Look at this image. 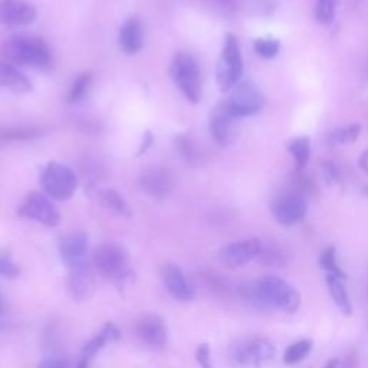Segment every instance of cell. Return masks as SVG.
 Returning <instances> with one entry per match:
<instances>
[{"label":"cell","instance_id":"obj_20","mask_svg":"<svg viewBox=\"0 0 368 368\" xmlns=\"http://www.w3.org/2000/svg\"><path fill=\"white\" fill-rule=\"evenodd\" d=\"M120 48L127 55H136L143 49V24L138 16L128 18L120 29Z\"/></svg>","mask_w":368,"mask_h":368},{"label":"cell","instance_id":"obj_21","mask_svg":"<svg viewBox=\"0 0 368 368\" xmlns=\"http://www.w3.org/2000/svg\"><path fill=\"white\" fill-rule=\"evenodd\" d=\"M120 337H121V332H120L118 327L114 322H107L100 334H97L96 337H92L83 345L82 358L83 359L94 358L108 342H114V341L120 339Z\"/></svg>","mask_w":368,"mask_h":368},{"label":"cell","instance_id":"obj_39","mask_svg":"<svg viewBox=\"0 0 368 368\" xmlns=\"http://www.w3.org/2000/svg\"><path fill=\"white\" fill-rule=\"evenodd\" d=\"M342 368H357V361H355L354 355H349L345 358V365Z\"/></svg>","mask_w":368,"mask_h":368},{"label":"cell","instance_id":"obj_11","mask_svg":"<svg viewBox=\"0 0 368 368\" xmlns=\"http://www.w3.org/2000/svg\"><path fill=\"white\" fill-rule=\"evenodd\" d=\"M161 280L167 292L180 302L193 301L196 297L195 287L189 282L186 275L181 270L180 266L174 263H165L161 267Z\"/></svg>","mask_w":368,"mask_h":368},{"label":"cell","instance_id":"obj_12","mask_svg":"<svg viewBox=\"0 0 368 368\" xmlns=\"http://www.w3.org/2000/svg\"><path fill=\"white\" fill-rule=\"evenodd\" d=\"M236 117L228 107L226 101L219 103L210 113V133L215 141L225 147L229 145L236 136Z\"/></svg>","mask_w":368,"mask_h":368},{"label":"cell","instance_id":"obj_35","mask_svg":"<svg viewBox=\"0 0 368 368\" xmlns=\"http://www.w3.org/2000/svg\"><path fill=\"white\" fill-rule=\"evenodd\" d=\"M196 361L200 368H213L212 357H210V347L209 344L203 342L196 349Z\"/></svg>","mask_w":368,"mask_h":368},{"label":"cell","instance_id":"obj_29","mask_svg":"<svg viewBox=\"0 0 368 368\" xmlns=\"http://www.w3.org/2000/svg\"><path fill=\"white\" fill-rule=\"evenodd\" d=\"M320 263L321 266L328 272V275H334L337 278L341 280H347V275L344 273V270L339 267L338 262H337V253H335V247L329 246L327 247L320 257Z\"/></svg>","mask_w":368,"mask_h":368},{"label":"cell","instance_id":"obj_32","mask_svg":"<svg viewBox=\"0 0 368 368\" xmlns=\"http://www.w3.org/2000/svg\"><path fill=\"white\" fill-rule=\"evenodd\" d=\"M256 53L265 59H270L278 55L281 44L276 39H256L253 44Z\"/></svg>","mask_w":368,"mask_h":368},{"label":"cell","instance_id":"obj_14","mask_svg":"<svg viewBox=\"0 0 368 368\" xmlns=\"http://www.w3.org/2000/svg\"><path fill=\"white\" fill-rule=\"evenodd\" d=\"M260 249H262V242L256 237L239 240L220 249L219 259L225 266L235 269V267L245 266L250 260L256 259L260 253Z\"/></svg>","mask_w":368,"mask_h":368},{"label":"cell","instance_id":"obj_43","mask_svg":"<svg viewBox=\"0 0 368 368\" xmlns=\"http://www.w3.org/2000/svg\"><path fill=\"white\" fill-rule=\"evenodd\" d=\"M4 310V302H2V298H0V312H2Z\"/></svg>","mask_w":368,"mask_h":368},{"label":"cell","instance_id":"obj_6","mask_svg":"<svg viewBox=\"0 0 368 368\" xmlns=\"http://www.w3.org/2000/svg\"><path fill=\"white\" fill-rule=\"evenodd\" d=\"M41 184L48 196L65 202L73 196L78 188V178L68 165L52 161L42 168Z\"/></svg>","mask_w":368,"mask_h":368},{"label":"cell","instance_id":"obj_42","mask_svg":"<svg viewBox=\"0 0 368 368\" xmlns=\"http://www.w3.org/2000/svg\"><path fill=\"white\" fill-rule=\"evenodd\" d=\"M76 368H88V359H81L79 361V364H78V367Z\"/></svg>","mask_w":368,"mask_h":368},{"label":"cell","instance_id":"obj_23","mask_svg":"<svg viewBox=\"0 0 368 368\" xmlns=\"http://www.w3.org/2000/svg\"><path fill=\"white\" fill-rule=\"evenodd\" d=\"M96 196H97V200L100 202V205H103L107 210H111L113 213L123 216V218L133 216L130 206L127 205V202L118 192H116L113 189H106V190H98L96 193Z\"/></svg>","mask_w":368,"mask_h":368},{"label":"cell","instance_id":"obj_16","mask_svg":"<svg viewBox=\"0 0 368 368\" xmlns=\"http://www.w3.org/2000/svg\"><path fill=\"white\" fill-rule=\"evenodd\" d=\"M140 186L153 199H165L174 188L173 174L161 167L145 170L140 177Z\"/></svg>","mask_w":368,"mask_h":368},{"label":"cell","instance_id":"obj_2","mask_svg":"<svg viewBox=\"0 0 368 368\" xmlns=\"http://www.w3.org/2000/svg\"><path fill=\"white\" fill-rule=\"evenodd\" d=\"M276 349L262 337H245L233 342L228 351L229 362L236 368H260L273 361Z\"/></svg>","mask_w":368,"mask_h":368},{"label":"cell","instance_id":"obj_26","mask_svg":"<svg viewBox=\"0 0 368 368\" xmlns=\"http://www.w3.org/2000/svg\"><path fill=\"white\" fill-rule=\"evenodd\" d=\"M311 349H312V342L310 339H300L287 348L284 354V362L288 365L298 364L311 352Z\"/></svg>","mask_w":368,"mask_h":368},{"label":"cell","instance_id":"obj_25","mask_svg":"<svg viewBox=\"0 0 368 368\" xmlns=\"http://www.w3.org/2000/svg\"><path fill=\"white\" fill-rule=\"evenodd\" d=\"M288 150L292 154L297 168L302 170L307 167L311 155V145H310V138L308 137H298L294 138L288 143Z\"/></svg>","mask_w":368,"mask_h":368},{"label":"cell","instance_id":"obj_4","mask_svg":"<svg viewBox=\"0 0 368 368\" xmlns=\"http://www.w3.org/2000/svg\"><path fill=\"white\" fill-rule=\"evenodd\" d=\"M5 58L22 66L44 68L51 63V51L48 45L34 36H14L4 45Z\"/></svg>","mask_w":368,"mask_h":368},{"label":"cell","instance_id":"obj_28","mask_svg":"<svg viewBox=\"0 0 368 368\" xmlns=\"http://www.w3.org/2000/svg\"><path fill=\"white\" fill-rule=\"evenodd\" d=\"M91 81H92V75L91 73H81L71 85L69 91H68V97H66V101L69 104H75L78 101L82 100V97L85 96V92L88 91L89 85H91Z\"/></svg>","mask_w":368,"mask_h":368},{"label":"cell","instance_id":"obj_38","mask_svg":"<svg viewBox=\"0 0 368 368\" xmlns=\"http://www.w3.org/2000/svg\"><path fill=\"white\" fill-rule=\"evenodd\" d=\"M153 143H154V137H153V134H151L150 131H147V133L144 134V140H143V144H141V147H140L138 154L141 155L143 153H145V151L153 145Z\"/></svg>","mask_w":368,"mask_h":368},{"label":"cell","instance_id":"obj_27","mask_svg":"<svg viewBox=\"0 0 368 368\" xmlns=\"http://www.w3.org/2000/svg\"><path fill=\"white\" fill-rule=\"evenodd\" d=\"M177 151L181 154L183 158H186L189 163H196L199 160V150L196 141L190 134H180L175 138Z\"/></svg>","mask_w":368,"mask_h":368},{"label":"cell","instance_id":"obj_8","mask_svg":"<svg viewBox=\"0 0 368 368\" xmlns=\"http://www.w3.org/2000/svg\"><path fill=\"white\" fill-rule=\"evenodd\" d=\"M226 104L236 118L250 117L263 108L265 97L252 81H242L230 89Z\"/></svg>","mask_w":368,"mask_h":368},{"label":"cell","instance_id":"obj_9","mask_svg":"<svg viewBox=\"0 0 368 368\" xmlns=\"http://www.w3.org/2000/svg\"><path fill=\"white\" fill-rule=\"evenodd\" d=\"M307 199L300 190L282 193L272 203V213L275 219L284 226H292L301 222L307 215Z\"/></svg>","mask_w":368,"mask_h":368},{"label":"cell","instance_id":"obj_13","mask_svg":"<svg viewBox=\"0 0 368 368\" xmlns=\"http://www.w3.org/2000/svg\"><path fill=\"white\" fill-rule=\"evenodd\" d=\"M66 287L71 298L75 302H85L94 295L96 278L89 262L69 269Z\"/></svg>","mask_w":368,"mask_h":368},{"label":"cell","instance_id":"obj_19","mask_svg":"<svg viewBox=\"0 0 368 368\" xmlns=\"http://www.w3.org/2000/svg\"><path fill=\"white\" fill-rule=\"evenodd\" d=\"M0 86L16 96H25L34 89L32 82L9 61H0Z\"/></svg>","mask_w":368,"mask_h":368},{"label":"cell","instance_id":"obj_34","mask_svg":"<svg viewBox=\"0 0 368 368\" xmlns=\"http://www.w3.org/2000/svg\"><path fill=\"white\" fill-rule=\"evenodd\" d=\"M359 131H361V126H349L347 128H341L338 131H334L329 134V138L335 143H352L358 138L359 136Z\"/></svg>","mask_w":368,"mask_h":368},{"label":"cell","instance_id":"obj_18","mask_svg":"<svg viewBox=\"0 0 368 368\" xmlns=\"http://www.w3.org/2000/svg\"><path fill=\"white\" fill-rule=\"evenodd\" d=\"M137 337L151 348H163L167 344V328L161 317L155 314L144 315L136 325Z\"/></svg>","mask_w":368,"mask_h":368},{"label":"cell","instance_id":"obj_7","mask_svg":"<svg viewBox=\"0 0 368 368\" xmlns=\"http://www.w3.org/2000/svg\"><path fill=\"white\" fill-rule=\"evenodd\" d=\"M243 73V61L239 42L235 35L228 34L223 51L218 63L216 78L222 91H230L240 82Z\"/></svg>","mask_w":368,"mask_h":368},{"label":"cell","instance_id":"obj_17","mask_svg":"<svg viewBox=\"0 0 368 368\" xmlns=\"http://www.w3.org/2000/svg\"><path fill=\"white\" fill-rule=\"evenodd\" d=\"M36 19V11L24 0H0V24L8 26L31 25Z\"/></svg>","mask_w":368,"mask_h":368},{"label":"cell","instance_id":"obj_3","mask_svg":"<svg viewBox=\"0 0 368 368\" xmlns=\"http://www.w3.org/2000/svg\"><path fill=\"white\" fill-rule=\"evenodd\" d=\"M260 304L280 308L285 312H295L301 307L300 292L278 276H265L255 284V298Z\"/></svg>","mask_w":368,"mask_h":368},{"label":"cell","instance_id":"obj_36","mask_svg":"<svg viewBox=\"0 0 368 368\" xmlns=\"http://www.w3.org/2000/svg\"><path fill=\"white\" fill-rule=\"evenodd\" d=\"M321 167H322L324 175H325V178L328 180V183H341L342 174H341L339 168H338L334 163H331V161H322V163H321Z\"/></svg>","mask_w":368,"mask_h":368},{"label":"cell","instance_id":"obj_1","mask_svg":"<svg viewBox=\"0 0 368 368\" xmlns=\"http://www.w3.org/2000/svg\"><path fill=\"white\" fill-rule=\"evenodd\" d=\"M92 260H94V266L98 273L111 281L117 288H124L134 275L130 265V255L121 245L104 243L98 246Z\"/></svg>","mask_w":368,"mask_h":368},{"label":"cell","instance_id":"obj_5","mask_svg":"<svg viewBox=\"0 0 368 368\" xmlns=\"http://www.w3.org/2000/svg\"><path fill=\"white\" fill-rule=\"evenodd\" d=\"M174 83L190 103L198 104L202 97V76L198 61L184 52H178L170 66Z\"/></svg>","mask_w":368,"mask_h":368},{"label":"cell","instance_id":"obj_15","mask_svg":"<svg viewBox=\"0 0 368 368\" xmlns=\"http://www.w3.org/2000/svg\"><path fill=\"white\" fill-rule=\"evenodd\" d=\"M88 235L82 230H75L63 235L59 239V255L68 269L88 263Z\"/></svg>","mask_w":368,"mask_h":368},{"label":"cell","instance_id":"obj_41","mask_svg":"<svg viewBox=\"0 0 368 368\" xmlns=\"http://www.w3.org/2000/svg\"><path fill=\"white\" fill-rule=\"evenodd\" d=\"M324 368H339V361L338 359H329L325 365H324Z\"/></svg>","mask_w":368,"mask_h":368},{"label":"cell","instance_id":"obj_37","mask_svg":"<svg viewBox=\"0 0 368 368\" xmlns=\"http://www.w3.org/2000/svg\"><path fill=\"white\" fill-rule=\"evenodd\" d=\"M38 368H71V364L65 358H46L38 364Z\"/></svg>","mask_w":368,"mask_h":368},{"label":"cell","instance_id":"obj_22","mask_svg":"<svg viewBox=\"0 0 368 368\" xmlns=\"http://www.w3.org/2000/svg\"><path fill=\"white\" fill-rule=\"evenodd\" d=\"M327 287L329 291V295L337 305V308L344 314V315H351L352 314V305L351 300L348 295V291L344 285V280L337 278L334 275H327Z\"/></svg>","mask_w":368,"mask_h":368},{"label":"cell","instance_id":"obj_33","mask_svg":"<svg viewBox=\"0 0 368 368\" xmlns=\"http://www.w3.org/2000/svg\"><path fill=\"white\" fill-rule=\"evenodd\" d=\"M21 273V267L14 259L11 257L9 253H0V276L2 278L14 280Z\"/></svg>","mask_w":368,"mask_h":368},{"label":"cell","instance_id":"obj_31","mask_svg":"<svg viewBox=\"0 0 368 368\" xmlns=\"http://www.w3.org/2000/svg\"><path fill=\"white\" fill-rule=\"evenodd\" d=\"M257 259L262 263L269 265V266H284V263L287 262L285 253L280 247H275V246L263 247V245H262V249H260V253H259Z\"/></svg>","mask_w":368,"mask_h":368},{"label":"cell","instance_id":"obj_30","mask_svg":"<svg viewBox=\"0 0 368 368\" xmlns=\"http://www.w3.org/2000/svg\"><path fill=\"white\" fill-rule=\"evenodd\" d=\"M337 4L338 0H317L315 18L321 25L329 26L334 22Z\"/></svg>","mask_w":368,"mask_h":368},{"label":"cell","instance_id":"obj_24","mask_svg":"<svg viewBox=\"0 0 368 368\" xmlns=\"http://www.w3.org/2000/svg\"><path fill=\"white\" fill-rule=\"evenodd\" d=\"M42 136L39 127H5L0 128V140L2 141H32Z\"/></svg>","mask_w":368,"mask_h":368},{"label":"cell","instance_id":"obj_10","mask_svg":"<svg viewBox=\"0 0 368 368\" xmlns=\"http://www.w3.org/2000/svg\"><path fill=\"white\" fill-rule=\"evenodd\" d=\"M18 215L49 228H55L61 223V215L55 205L39 192H32L25 198Z\"/></svg>","mask_w":368,"mask_h":368},{"label":"cell","instance_id":"obj_40","mask_svg":"<svg viewBox=\"0 0 368 368\" xmlns=\"http://www.w3.org/2000/svg\"><path fill=\"white\" fill-rule=\"evenodd\" d=\"M359 165L364 171H368V151H365L359 160Z\"/></svg>","mask_w":368,"mask_h":368}]
</instances>
